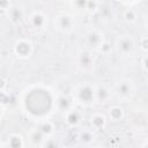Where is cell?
Wrapping results in <instances>:
<instances>
[{"label": "cell", "mask_w": 148, "mask_h": 148, "mask_svg": "<svg viewBox=\"0 0 148 148\" xmlns=\"http://www.w3.org/2000/svg\"><path fill=\"white\" fill-rule=\"evenodd\" d=\"M27 105L34 113H43L50 106V97L44 91H32L27 98Z\"/></svg>", "instance_id": "1"}]
</instances>
